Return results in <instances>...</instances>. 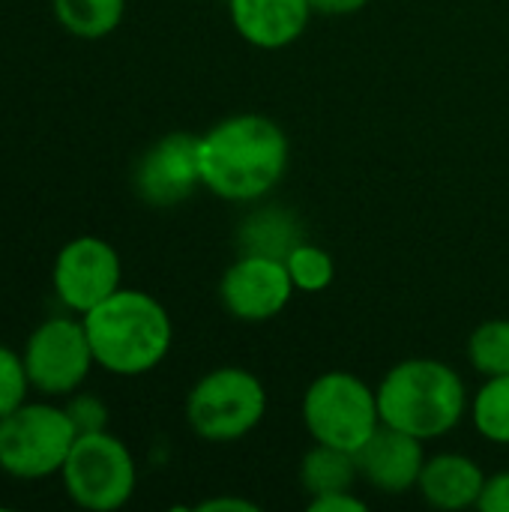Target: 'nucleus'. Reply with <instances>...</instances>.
I'll return each instance as SVG.
<instances>
[{
	"instance_id": "obj_1",
	"label": "nucleus",
	"mask_w": 509,
	"mask_h": 512,
	"mask_svg": "<svg viewBox=\"0 0 509 512\" xmlns=\"http://www.w3.org/2000/svg\"><path fill=\"white\" fill-rule=\"evenodd\" d=\"M201 186L222 201L252 204L267 198L285 177L291 144L267 114H231L198 135Z\"/></svg>"
},
{
	"instance_id": "obj_2",
	"label": "nucleus",
	"mask_w": 509,
	"mask_h": 512,
	"mask_svg": "<svg viewBox=\"0 0 509 512\" xmlns=\"http://www.w3.org/2000/svg\"><path fill=\"white\" fill-rule=\"evenodd\" d=\"M84 318L96 366L117 378L153 372L171 351L174 324L168 309L147 291L120 288Z\"/></svg>"
},
{
	"instance_id": "obj_3",
	"label": "nucleus",
	"mask_w": 509,
	"mask_h": 512,
	"mask_svg": "<svg viewBox=\"0 0 509 512\" xmlns=\"http://www.w3.org/2000/svg\"><path fill=\"white\" fill-rule=\"evenodd\" d=\"M375 390L381 423L420 441L450 435L465 420L471 405L462 375L450 363L432 357L396 363Z\"/></svg>"
},
{
	"instance_id": "obj_4",
	"label": "nucleus",
	"mask_w": 509,
	"mask_h": 512,
	"mask_svg": "<svg viewBox=\"0 0 509 512\" xmlns=\"http://www.w3.org/2000/svg\"><path fill=\"white\" fill-rule=\"evenodd\" d=\"M75 438L78 432L63 405L27 399L0 420V471L24 483L60 477Z\"/></svg>"
},
{
	"instance_id": "obj_5",
	"label": "nucleus",
	"mask_w": 509,
	"mask_h": 512,
	"mask_svg": "<svg viewBox=\"0 0 509 512\" xmlns=\"http://www.w3.org/2000/svg\"><path fill=\"white\" fill-rule=\"evenodd\" d=\"M267 417V387L243 366H219L186 396V423L207 444L246 438Z\"/></svg>"
},
{
	"instance_id": "obj_6",
	"label": "nucleus",
	"mask_w": 509,
	"mask_h": 512,
	"mask_svg": "<svg viewBox=\"0 0 509 512\" xmlns=\"http://www.w3.org/2000/svg\"><path fill=\"white\" fill-rule=\"evenodd\" d=\"M303 426L315 444L357 453L381 426L378 390L354 372H324L303 393Z\"/></svg>"
},
{
	"instance_id": "obj_7",
	"label": "nucleus",
	"mask_w": 509,
	"mask_h": 512,
	"mask_svg": "<svg viewBox=\"0 0 509 512\" xmlns=\"http://www.w3.org/2000/svg\"><path fill=\"white\" fill-rule=\"evenodd\" d=\"M60 480L75 507L87 512H114L132 501L138 468L132 450L105 429L75 438Z\"/></svg>"
},
{
	"instance_id": "obj_8",
	"label": "nucleus",
	"mask_w": 509,
	"mask_h": 512,
	"mask_svg": "<svg viewBox=\"0 0 509 512\" xmlns=\"http://www.w3.org/2000/svg\"><path fill=\"white\" fill-rule=\"evenodd\" d=\"M24 366L30 387L45 399H66L84 387L90 378L96 357L87 339L84 318L78 315H54L42 321L24 342Z\"/></svg>"
},
{
	"instance_id": "obj_9",
	"label": "nucleus",
	"mask_w": 509,
	"mask_h": 512,
	"mask_svg": "<svg viewBox=\"0 0 509 512\" xmlns=\"http://www.w3.org/2000/svg\"><path fill=\"white\" fill-rule=\"evenodd\" d=\"M51 288L66 312L87 315L123 288V261L108 240L93 234L75 237L54 255Z\"/></svg>"
},
{
	"instance_id": "obj_10",
	"label": "nucleus",
	"mask_w": 509,
	"mask_h": 512,
	"mask_svg": "<svg viewBox=\"0 0 509 512\" xmlns=\"http://www.w3.org/2000/svg\"><path fill=\"white\" fill-rule=\"evenodd\" d=\"M294 282L282 258L240 255L219 279L222 309L246 324H261L282 315L294 297Z\"/></svg>"
},
{
	"instance_id": "obj_11",
	"label": "nucleus",
	"mask_w": 509,
	"mask_h": 512,
	"mask_svg": "<svg viewBox=\"0 0 509 512\" xmlns=\"http://www.w3.org/2000/svg\"><path fill=\"white\" fill-rule=\"evenodd\" d=\"M132 186L147 207L168 210L189 201L201 186L198 135L168 132L153 141L135 165Z\"/></svg>"
},
{
	"instance_id": "obj_12",
	"label": "nucleus",
	"mask_w": 509,
	"mask_h": 512,
	"mask_svg": "<svg viewBox=\"0 0 509 512\" xmlns=\"http://www.w3.org/2000/svg\"><path fill=\"white\" fill-rule=\"evenodd\" d=\"M354 459L363 483H369L381 495L396 498L417 489L426 465V450L420 438L381 423L378 432L354 453Z\"/></svg>"
},
{
	"instance_id": "obj_13",
	"label": "nucleus",
	"mask_w": 509,
	"mask_h": 512,
	"mask_svg": "<svg viewBox=\"0 0 509 512\" xmlns=\"http://www.w3.org/2000/svg\"><path fill=\"white\" fill-rule=\"evenodd\" d=\"M228 15L243 42L279 51L306 33L315 9L309 0H228Z\"/></svg>"
},
{
	"instance_id": "obj_14",
	"label": "nucleus",
	"mask_w": 509,
	"mask_h": 512,
	"mask_svg": "<svg viewBox=\"0 0 509 512\" xmlns=\"http://www.w3.org/2000/svg\"><path fill=\"white\" fill-rule=\"evenodd\" d=\"M486 486L483 468L465 453H435L426 456L417 492L435 510L459 512L480 504Z\"/></svg>"
},
{
	"instance_id": "obj_15",
	"label": "nucleus",
	"mask_w": 509,
	"mask_h": 512,
	"mask_svg": "<svg viewBox=\"0 0 509 512\" xmlns=\"http://www.w3.org/2000/svg\"><path fill=\"white\" fill-rule=\"evenodd\" d=\"M303 228L294 210L279 207V204H264L255 207L246 219H240L237 225V246L240 255H270V258H282L300 243Z\"/></svg>"
},
{
	"instance_id": "obj_16",
	"label": "nucleus",
	"mask_w": 509,
	"mask_h": 512,
	"mask_svg": "<svg viewBox=\"0 0 509 512\" xmlns=\"http://www.w3.org/2000/svg\"><path fill=\"white\" fill-rule=\"evenodd\" d=\"M360 480L357 459L348 450L315 444L303 462H300V486L309 498L327 495V492H348Z\"/></svg>"
},
{
	"instance_id": "obj_17",
	"label": "nucleus",
	"mask_w": 509,
	"mask_h": 512,
	"mask_svg": "<svg viewBox=\"0 0 509 512\" xmlns=\"http://www.w3.org/2000/svg\"><path fill=\"white\" fill-rule=\"evenodd\" d=\"M51 12L69 36L96 42L123 24L126 0H51Z\"/></svg>"
},
{
	"instance_id": "obj_18",
	"label": "nucleus",
	"mask_w": 509,
	"mask_h": 512,
	"mask_svg": "<svg viewBox=\"0 0 509 512\" xmlns=\"http://www.w3.org/2000/svg\"><path fill=\"white\" fill-rule=\"evenodd\" d=\"M474 429L498 447L509 444V375L486 378L468 405Z\"/></svg>"
},
{
	"instance_id": "obj_19",
	"label": "nucleus",
	"mask_w": 509,
	"mask_h": 512,
	"mask_svg": "<svg viewBox=\"0 0 509 512\" xmlns=\"http://www.w3.org/2000/svg\"><path fill=\"white\" fill-rule=\"evenodd\" d=\"M468 363L483 378L509 375V318L483 321L468 339Z\"/></svg>"
},
{
	"instance_id": "obj_20",
	"label": "nucleus",
	"mask_w": 509,
	"mask_h": 512,
	"mask_svg": "<svg viewBox=\"0 0 509 512\" xmlns=\"http://www.w3.org/2000/svg\"><path fill=\"white\" fill-rule=\"evenodd\" d=\"M285 267H288V276H291L294 288L303 291V294H321L336 279V261H333V255L327 249L309 243V240H300L285 255Z\"/></svg>"
},
{
	"instance_id": "obj_21",
	"label": "nucleus",
	"mask_w": 509,
	"mask_h": 512,
	"mask_svg": "<svg viewBox=\"0 0 509 512\" xmlns=\"http://www.w3.org/2000/svg\"><path fill=\"white\" fill-rule=\"evenodd\" d=\"M30 390L33 387H30L21 351H15V348L0 342V420L6 414H12L15 408H21L27 402Z\"/></svg>"
},
{
	"instance_id": "obj_22",
	"label": "nucleus",
	"mask_w": 509,
	"mask_h": 512,
	"mask_svg": "<svg viewBox=\"0 0 509 512\" xmlns=\"http://www.w3.org/2000/svg\"><path fill=\"white\" fill-rule=\"evenodd\" d=\"M63 408L75 426L78 435H93V432H105L108 429V405L84 390H75L72 396L63 399Z\"/></svg>"
},
{
	"instance_id": "obj_23",
	"label": "nucleus",
	"mask_w": 509,
	"mask_h": 512,
	"mask_svg": "<svg viewBox=\"0 0 509 512\" xmlns=\"http://www.w3.org/2000/svg\"><path fill=\"white\" fill-rule=\"evenodd\" d=\"M477 510L509 512V471L495 474V477H486V486H483Z\"/></svg>"
},
{
	"instance_id": "obj_24",
	"label": "nucleus",
	"mask_w": 509,
	"mask_h": 512,
	"mask_svg": "<svg viewBox=\"0 0 509 512\" xmlns=\"http://www.w3.org/2000/svg\"><path fill=\"white\" fill-rule=\"evenodd\" d=\"M309 510L312 512H366V501L354 495V489L348 492H327L318 498H309Z\"/></svg>"
},
{
	"instance_id": "obj_25",
	"label": "nucleus",
	"mask_w": 509,
	"mask_h": 512,
	"mask_svg": "<svg viewBox=\"0 0 509 512\" xmlns=\"http://www.w3.org/2000/svg\"><path fill=\"white\" fill-rule=\"evenodd\" d=\"M315 15H327V18H345V15H357L369 6V0H309Z\"/></svg>"
},
{
	"instance_id": "obj_26",
	"label": "nucleus",
	"mask_w": 509,
	"mask_h": 512,
	"mask_svg": "<svg viewBox=\"0 0 509 512\" xmlns=\"http://www.w3.org/2000/svg\"><path fill=\"white\" fill-rule=\"evenodd\" d=\"M198 512H258V504L246 498H210L198 504Z\"/></svg>"
}]
</instances>
